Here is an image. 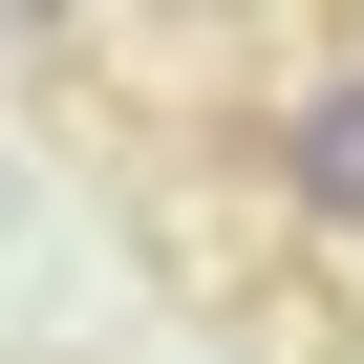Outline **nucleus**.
Wrapping results in <instances>:
<instances>
[{"label": "nucleus", "instance_id": "1", "mask_svg": "<svg viewBox=\"0 0 364 364\" xmlns=\"http://www.w3.org/2000/svg\"><path fill=\"white\" fill-rule=\"evenodd\" d=\"M279 193H300V236H343V257H364V43L279 86Z\"/></svg>", "mask_w": 364, "mask_h": 364}]
</instances>
